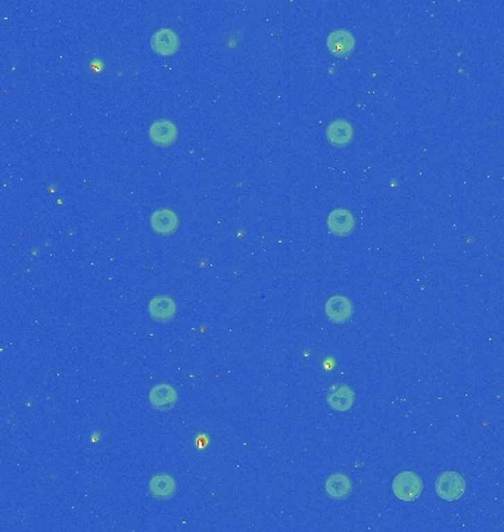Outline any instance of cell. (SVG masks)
I'll return each instance as SVG.
<instances>
[{
	"label": "cell",
	"mask_w": 504,
	"mask_h": 532,
	"mask_svg": "<svg viewBox=\"0 0 504 532\" xmlns=\"http://www.w3.org/2000/svg\"><path fill=\"white\" fill-rule=\"evenodd\" d=\"M392 492L404 503L416 501L423 492V482L416 471L404 470L392 481Z\"/></svg>",
	"instance_id": "1"
},
{
	"label": "cell",
	"mask_w": 504,
	"mask_h": 532,
	"mask_svg": "<svg viewBox=\"0 0 504 532\" xmlns=\"http://www.w3.org/2000/svg\"><path fill=\"white\" fill-rule=\"evenodd\" d=\"M466 491V482L460 473L447 470L441 473L435 482V492L444 501H457Z\"/></svg>",
	"instance_id": "2"
},
{
	"label": "cell",
	"mask_w": 504,
	"mask_h": 532,
	"mask_svg": "<svg viewBox=\"0 0 504 532\" xmlns=\"http://www.w3.org/2000/svg\"><path fill=\"white\" fill-rule=\"evenodd\" d=\"M328 404L335 411H348L351 410L355 401L354 390L345 383H336L330 386L328 392Z\"/></svg>",
	"instance_id": "3"
},
{
	"label": "cell",
	"mask_w": 504,
	"mask_h": 532,
	"mask_svg": "<svg viewBox=\"0 0 504 532\" xmlns=\"http://www.w3.org/2000/svg\"><path fill=\"white\" fill-rule=\"evenodd\" d=\"M326 316L335 324H344L353 315V305L344 296H333L325 306Z\"/></svg>",
	"instance_id": "4"
},
{
	"label": "cell",
	"mask_w": 504,
	"mask_h": 532,
	"mask_svg": "<svg viewBox=\"0 0 504 532\" xmlns=\"http://www.w3.org/2000/svg\"><path fill=\"white\" fill-rule=\"evenodd\" d=\"M148 309H149V315L153 321L167 323V321H170V319L174 318L177 307H176V303L170 298V296L161 294V296H157V298H153L149 302Z\"/></svg>",
	"instance_id": "5"
},
{
	"label": "cell",
	"mask_w": 504,
	"mask_h": 532,
	"mask_svg": "<svg viewBox=\"0 0 504 532\" xmlns=\"http://www.w3.org/2000/svg\"><path fill=\"white\" fill-rule=\"evenodd\" d=\"M325 491L332 500H345L353 492L351 479L344 473H333L325 482Z\"/></svg>",
	"instance_id": "6"
},
{
	"label": "cell",
	"mask_w": 504,
	"mask_h": 532,
	"mask_svg": "<svg viewBox=\"0 0 504 532\" xmlns=\"http://www.w3.org/2000/svg\"><path fill=\"white\" fill-rule=\"evenodd\" d=\"M149 402L157 410H171L177 404V392L171 385H157L151 389Z\"/></svg>",
	"instance_id": "7"
},
{
	"label": "cell",
	"mask_w": 504,
	"mask_h": 532,
	"mask_svg": "<svg viewBox=\"0 0 504 532\" xmlns=\"http://www.w3.org/2000/svg\"><path fill=\"white\" fill-rule=\"evenodd\" d=\"M328 227L332 234L344 236L350 234L355 227V219L350 211L345 209L333 210L328 218Z\"/></svg>",
	"instance_id": "8"
},
{
	"label": "cell",
	"mask_w": 504,
	"mask_h": 532,
	"mask_svg": "<svg viewBox=\"0 0 504 532\" xmlns=\"http://www.w3.org/2000/svg\"><path fill=\"white\" fill-rule=\"evenodd\" d=\"M152 49L160 55H173L178 49L177 34L170 29H161L152 35Z\"/></svg>",
	"instance_id": "9"
},
{
	"label": "cell",
	"mask_w": 504,
	"mask_h": 532,
	"mask_svg": "<svg viewBox=\"0 0 504 532\" xmlns=\"http://www.w3.org/2000/svg\"><path fill=\"white\" fill-rule=\"evenodd\" d=\"M149 136L153 144L160 147H170L177 138V129L170 120H158L151 126Z\"/></svg>",
	"instance_id": "10"
},
{
	"label": "cell",
	"mask_w": 504,
	"mask_h": 532,
	"mask_svg": "<svg viewBox=\"0 0 504 532\" xmlns=\"http://www.w3.org/2000/svg\"><path fill=\"white\" fill-rule=\"evenodd\" d=\"M151 225L155 232L162 234V235H170L178 227V218L173 210L161 209L155 211L151 216Z\"/></svg>",
	"instance_id": "11"
},
{
	"label": "cell",
	"mask_w": 504,
	"mask_h": 532,
	"mask_svg": "<svg viewBox=\"0 0 504 532\" xmlns=\"http://www.w3.org/2000/svg\"><path fill=\"white\" fill-rule=\"evenodd\" d=\"M177 485L170 475H157L149 482V492L157 500H168L176 494Z\"/></svg>",
	"instance_id": "12"
},
{
	"label": "cell",
	"mask_w": 504,
	"mask_h": 532,
	"mask_svg": "<svg viewBox=\"0 0 504 532\" xmlns=\"http://www.w3.org/2000/svg\"><path fill=\"white\" fill-rule=\"evenodd\" d=\"M328 46L330 52L335 55H346L354 49V38L346 30L333 31L328 39Z\"/></svg>",
	"instance_id": "13"
},
{
	"label": "cell",
	"mask_w": 504,
	"mask_h": 532,
	"mask_svg": "<svg viewBox=\"0 0 504 532\" xmlns=\"http://www.w3.org/2000/svg\"><path fill=\"white\" fill-rule=\"evenodd\" d=\"M328 138L336 147H345L353 139V127L346 120H335L328 127Z\"/></svg>",
	"instance_id": "14"
}]
</instances>
